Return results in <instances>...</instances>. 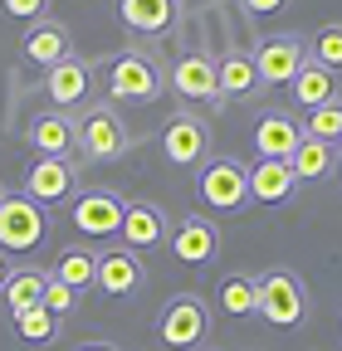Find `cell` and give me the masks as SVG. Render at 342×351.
Masks as SVG:
<instances>
[{"instance_id": "obj_29", "label": "cell", "mask_w": 342, "mask_h": 351, "mask_svg": "<svg viewBox=\"0 0 342 351\" xmlns=\"http://www.w3.org/2000/svg\"><path fill=\"white\" fill-rule=\"evenodd\" d=\"M308 54L337 73V69H342V25H323V29L308 39Z\"/></svg>"}, {"instance_id": "obj_16", "label": "cell", "mask_w": 342, "mask_h": 351, "mask_svg": "<svg viewBox=\"0 0 342 351\" xmlns=\"http://www.w3.org/2000/svg\"><path fill=\"white\" fill-rule=\"evenodd\" d=\"M166 83L176 88L181 98H191V103H216V98H220V78H216V59H205V54H181L176 64H171Z\"/></svg>"}, {"instance_id": "obj_12", "label": "cell", "mask_w": 342, "mask_h": 351, "mask_svg": "<svg viewBox=\"0 0 342 351\" xmlns=\"http://www.w3.org/2000/svg\"><path fill=\"white\" fill-rule=\"evenodd\" d=\"M171 254L191 269H205L210 258L220 254V230L210 215H181V225L171 230Z\"/></svg>"}, {"instance_id": "obj_33", "label": "cell", "mask_w": 342, "mask_h": 351, "mask_svg": "<svg viewBox=\"0 0 342 351\" xmlns=\"http://www.w3.org/2000/svg\"><path fill=\"white\" fill-rule=\"evenodd\" d=\"M5 278H10V258H5V249H0V288H5Z\"/></svg>"}, {"instance_id": "obj_8", "label": "cell", "mask_w": 342, "mask_h": 351, "mask_svg": "<svg viewBox=\"0 0 342 351\" xmlns=\"http://www.w3.org/2000/svg\"><path fill=\"white\" fill-rule=\"evenodd\" d=\"M122 210H127V200H122L117 191L89 186V191H78V195H73L69 219H73V230H78V234H89V239H108V234H117V230H122Z\"/></svg>"}, {"instance_id": "obj_25", "label": "cell", "mask_w": 342, "mask_h": 351, "mask_svg": "<svg viewBox=\"0 0 342 351\" xmlns=\"http://www.w3.org/2000/svg\"><path fill=\"white\" fill-rule=\"evenodd\" d=\"M332 161H337V147L308 137V132H304V142H298V152L288 156V166H293L298 181H323V176H332Z\"/></svg>"}, {"instance_id": "obj_6", "label": "cell", "mask_w": 342, "mask_h": 351, "mask_svg": "<svg viewBox=\"0 0 342 351\" xmlns=\"http://www.w3.org/2000/svg\"><path fill=\"white\" fill-rule=\"evenodd\" d=\"M205 332H210V313H205V302H201L196 293L171 298V302L161 307V317H157V337H161V346H171V351L201 346Z\"/></svg>"}, {"instance_id": "obj_1", "label": "cell", "mask_w": 342, "mask_h": 351, "mask_svg": "<svg viewBox=\"0 0 342 351\" xmlns=\"http://www.w3.org/2000/svg\"><path fill=\"white\" fill-rule=\"evenodd\" d=\"M103 88H108V103H157L166 88V69H161V59H152L142 49H122L108 59Z\"/></svg>"}, {"instance_id": "obj_19", "label": "cell", "mask_w": 342, "mask_h": 351, "mask_svg": "<svg viewBox=\"0 0 342 351\" xmlns=\"http://www.w3.org/2000/svg\"><path fill=\"white\" fill-rule=\"evenodd\" d=\"M176 10H181L176 0H117V20L133 34H147V39H157L176 25Z\"/></svg>"}, {"instance_id": "obj_26", "label": "cell", "mask_w": 342, "mask_h": 351, "mask_svg": "<svg viewBox=\"0 0 342 351\" xmlns=\"http://www.w3.org/2000/svg\"><path fill=\"white\" fill-rule=\"evenodd\" d=\"M220 313L225 317H260V278L230 274L220 283Z\"/></svg>"}, {"instance_id": "obj_32", "label": "cell", "mask_w": 342, "mask_h": 351, "mask_svg": "<svg viewBox=\"0 0 342 351\" xmlns=\"http://www.w3.org/2000/svg\"><path fill=\"white\" fill-rule=\"evenodd\" d=\"M284 5H288V0H240L244 15H279Z\"/></svg>"}, {"instance_id": "obj_10", "label": "cell", "mask_w": 342, "mask_h": 351, "mask_svg": "<svg viewBox=\"0 0 342 351\" xmlns=\"http://www.w3.org/2000/svg\"><path fill=\"white\" fill-rule=\"evenodd\" d=\"M304 64H308V39H298V34H274V39L260 44V54H254L260 88H288Z\"/></svg>"}, {"instance_id": "obj_20", "label": "cell", "mask_w": 342, "mask_h": 351, "mask_svg": "<svg viewBox=\"0 0 342 351\" xmlns=\"http://www.w3.org/2000/svg\"><path fill=\"white\" fill-rule=\"evenodd\" d=\"M293 186H298V176H293L288 161H269V156H260V161L249 166V200H260V205H279V200H288Z\"/></svg>"}, {"instance_id": "obj_30", "label": "cell", "mask_w": 342, "mask_h": 351, "mask_svg": "<svg viewBox=\"0 0 342 351\" xmlns=\"http://www.w3.org/2000/svg\"><path fill=\"white\" fill-rule=\"evenodd\" d=\"M39 302H45L54 317H73V313H78V288H69V283H59V278L49 274V283H45V298H39Z\"/></svg>"}, {"instance_id": "obj_36", "label": "cell", "mask_w": 342, "mask_h": 351, "mask_svg": "<svg viewBox=\"0 0 342 351\" xmlns=\"http://www.w3.org/2000/svg\"><path fill=\"white\" fill-rule=\"evenodd\" d=\"M0 200H5V186H0Z\"/></svg>"}, {"instance_id": "obj_4", "label": "cell", "mask_w": 342, "mask_h": 351, "mask_svg": "<svg viewBox=\"0 0 342 351\" xmlns=\"http://www.w3.org/2000/svg\"><path fill=\"white\" fill-rule=\"evenodd\" d=\"M260 317L269 327H304L308 322V288L288 269H269L260 278Z\"/></svg>"}, {"instance_id": "obj_14", "label": "cell", "mask_w": 342, "mask_h": 351, "mask_svg": "<svg viewBox=\"0 0 342 351\" xmlns=\"http://www.w3.org/2000/svg\"><path fill=\"white\" fill-rule=\"evenodd\" d=\"M122 244L127 249H157V244H166L171 239V219H166V210L161 205H152V200H133L122 210Z\"/></svg>"}, {"instance_id": "obj_11", "label": "cell", "mask_w": 342, "mask_h": 351, "mask_svg": "<svg viewBox=\"0 0 342 351\" xmlns=\"http://www.w3.org/2000/svg\"><path fill=\"white\" fill-rule=\"evenodd\" d=\"M93 93V64H83V59H59L54 69H45V98L59 108V112H73L83 108Z\"/></svg>"}, {"instance_id": "obj_17", "label": "cell", "mask_w": 342, "mask_h": 351, "mask_svg": "<svg viewBox=\"0 0 342 351\" xmlns=\"http://www.w3.org/2000/svg\"><path fill=\"white\" fill-rule=\"evenodd\" d=\"M20 54H25L30 64H39V69H54L59 59L73 54L69 25H59V20H34V25L25 29V39H20Z\"/></svg>"}, {"instance_id": "obj_2", "label": "cell", "mask_w": 342, "mask_h": 351, "mask_svg": "<svg viewBox=\"0 0 342 351\" xmlns=\"http://www.w3.org/2000/svg\"><path fill=\"white\" fill-rule=\"evenodd\" d=\"M196 171H201L196 176V195H201L205 210L230 215V210L249 205V166L244 161H235V156H205Z\"/></svg>"}, {"instance_id": "obj_5", "label": "cell", "mask_w": 342, "mask_h": 351, "mask_svg": "<svg viewBox=\"0 0 342 351\" xmlns=\"http://www.w3.org/2000/svg\"><path fill=\"white\" fill-rule=\"evenodd\" d=\"M49 234V215L39 200L30 195H5L0 200V249H10V254H30L39 249Z\"/></svg>"}, {"instance_id": "obj_35", "label": "cell", "mask_w": 342, "mask_h": 351, "mask_svg": "<svg viewBox=\"0 0 342 351\" xmlns=\"http://www.w3.org/2000/svg\"><path fill=\"white\" fill-rule=\"evenodd\" d=\"M337 161H342V137H337Z\"/></svg>"}, {"instance_id": "obj_28", "label": "cell", "mask_w": 342, "mask_h": 351, "mask_svg": "<svg viewBox=\"0 0 342 351\" xmlns=\"http://www.w3.org/2000/svg\"><path fill=\"white\" fill-rule=\"evenodd\" d=\"M304 132H308V137H318V142H332V147H337V137H342V98H328V103L308 108Z\"/></svg>"}, {"instance_id": "obj_24", "label": "cell", "mask_w": 342, "mask_h": 351, "mask_svg": "<svg viewBox=\"0 0 342 351\" xmlns=\"http://www.w3.org/2000/svg\"><path fill=\"white\" fill-rule=\"evenodd\" d=\"M54 278L59 283H69V288H93L98 283V249H89V244H69L59 258H54Z\"/></svg>"}, {"instance_id": "obj_21", "label": "cell", "mask_w": 342, "mask_h": 351, "mask_svg": "<svg viewBox=\"0 0 342 351\" xmlns=\"http://www.w3.org/2000/svg\"><path fill=\"white\" fill-rule=\"evenodd\" d=\"M293 98H298V108H318V103H328V98H342L337 93V73L328 69V64H318L313 54H308V64L293 73Z\"/></svg>"}, {"instance_id": "obj_9", "label": "cell", "mask_w": 342, "mask_h": 351, "mask_svg": "<svg viewBox=\"0 0 342 351\" xmlns=\"http://www.w3.org/2000/svg\"><path fill=\"white\" fill-rule=\"evenodd\" d=\"M161 156L176 171L201 166L210 156V127H205V117H196V112H176V117H171L161 127Z\"/></svg>"}, {"instance_id": "obj_13", "label": "cell", "mask_w": 342, "mask_h": 351, "mask_svg": "<svg viewBox=\"0 0 342 351\" xmlns=\"http://www.w3.org/2000/svg\"><path fill=\"white\" fill-rule=\"evenodd\" d=\"M25 142L34 147V156H73V152H78V117L49 108V112H39V117L30 122Z\"/></svg>"}, {"instance_id": "obj_3", "label": "cell", "mask_w": 342, "mask_h": 351, "mask_svg": "<svg viewBox=\"0 0 342 351\" xmlns=\"http://www.w3.org/2000/svg\"><path fill=\"white\" fill-rule=\"evenodd\" d=\"M133 137H127V122L117 117L113 103H83L78 108V156L83 161H117Z\"/></svg>"}, {"instance_id": "obj_31", "label": "cell", "mask_w": 342, "mask_h": 351, "mask_svg": "<svg viewBox=\"0 0 342 351\" xmlns=\"http://www.w3.org/2000/svg\"><path fill=\"white\" fill-rule=\"evenodd\" d=\"M0 5H5V15L10 20H45V10H49V0H0Z\"/></svg>"}, {"instance_id": "obj_18", "label": "cell", "mask_w": 342, "mask_h": 351, "mask_svg": "<svg viewBox=\"0 0 342 351\" xmlns=\"http://www.w3.org/2000/svg\"><path fill=\"white\" fill-rule=\"evenodd\" d=\"M298 142H304V127L293 122V112H264L254 122V147L269 161H288L298 152Z\"/></svg>"}, {"instance_id": "obj_7", "label": "cell", "mask_w": 342, "mask_h": 351, "mask_svg": "<svg viewBox=\"0 0 342 351\" xmlns=\"http://www.w3.org/2000/svg\"><path fill=\"white\" fill-rule=\"evenodd\" d=\"M25 195L39 205H64L78 195V161L73 156H34V166L25 171Z\"/></svg>"}, {"instance_id": "obj_22", "label": "cell", "mask_w": 342, "mask_h": 351, "mask_svg": "<svg viewBox=\"0 0 342 351\" xmlns=\"http://www.w3.org/2000/svg\"><path fill=\"white\" fill-rule=\"evenodd\" d=\"M216 78H220V98H254L260 93V69H254V54H225L216 64Z\"/></svg>"}, {"instance_id": "obj_23", "label": "cell", "mask_w": 342, "mask_h": 351, "mask_svg": "<svg viewBox=\"0 0 342 351\" xmlns=\"http://www.w3.org/2000/svg\"><path fill=\"white\" fill-rule=\"evenodd\" d=\"M45 283H49V274L45 269H34V263H25V269H10V278H5V313L15 317V313H25V307H39V298H45Z\"/></svg>"}, {"instance_id": "obj_15", "label": "cell", "mask_w": 342, "mask_h": 351, "mask_svg": "<svg viewBox=\"0 0 342 351\" xmlns=\"http://www.w3.org/2000/svg\"><path fill=\"white\" fill-rule=\"evenodd\" d=\"M147 283V269H142V258H137V249H103L98 254V283L93 288H103L108 298H127V293H137Z\"/></svg>"}, {"instance_id": "obj_34", "label": "cell", "mask_w": 342, "mask_h": 351, "mask_svg": "<svg viewBox=\"0 0 342 351\" xmlns=\"http://www.w3.org/2000/svg\"><path fill=\"white\" fill-rule=\"evenodd\" d=\"M78 351H117V346H108V341H83Z\"/></svg>"}, {"instance_id": "obj_27", "label": "cell", "mask_w": 342, "mask_h": 351, "mask_svg": "<svg viewBox=\"0 0 342 351\" xmlns=\"http://www.w3.org/2000/svg\"><path fill=\"white\" fill-rule=\"evenodd\" d=\"M10 322H15V332H20L30 346H45V341H54V337H59V317L49 313L45 302H39V307H25V313H15Z\"/></svg>"}]
</instances>
